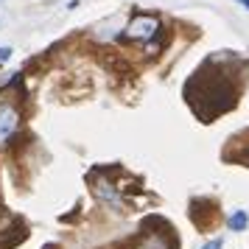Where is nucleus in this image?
<instances>
[{"instance_id": "1", "label": "nucleus", "mask_w": 249, "mask_h": 249, "mask_svg": "<svg viewBox=\"0 0 249 249\" xmlns=\"http://www.w3.org/2000/svg\"><path fill=\"white\" fill-rule=\"evenodd\" d=\"M157 31H160V23L154 20V17H148V14L135 17L132 23L126 25V36H129V39H143V42H148Z\"/></svg>"}, {"instance_id": "2", "label": "nucleus", "mask_w": 249, "mask_h": 249, "mask_svg": "<svg viewBox=\"0 0 249 249\" xmlns=\"http://www.w3.org/2000/svg\"><path fill=\"white\" fill-rule=\"evenodd\" d=\"M17 124H20L17 109H14L12 104H0V146L17 132Z\"/></svg>"}, {"instance_id": "3", "label": "nucleus", "mask_w": 249, "mask_h": 249, "mask_svg": "<svg viewBox=\"0 0 249 249\" xmlns=\"http://www.w3.org/2000/svg\"><path fill=\"white\" fill-rule=\"evenodd\" d=\"M95 196H98V199H107V202H112V204H118V207L124 204L121 193L115 191V188H112L107 179H98V182H95Z\"/></svg>"}, {"instance_id": "4", "label": "nucleus", "mask_w": 249, "mask_h": 249, "mask_svg": "<svg viewBox=\"0 0 249 249\" xmlns=\"http://www.w3.org/2000/svg\"><path fill=\"white\" fill-rule=\"evenodd\" d=\"M227 224H230V230H232V232H244V230H247V224H249L247 210H235V213L230 215V221H227Z\"/></svg>"}, {"instance_id": "5", "label": "nucleus", "mask_w": 249, "mask_h": 249, "mask_svg": "<svg viewBox=\"0 0 249 249\" xmlns=\"http://www.w3.org/2000/svg\"><path fill=\"white\" fill-rule=\"evenodd\" d=\"M140 249H165V238H160V235H151L143 241V247Z\"/></svg>"}, {"instance_id": "6", "label": "nucleus", "mask_w": 249, "mask_h": 249, "mask_svg": "<svg viewBox=\"0 0 249 249\" xmlns=\"http://www.w3.org/2000/svg\"><path fill=\"white\" fill-rule=\"evenodd\" d=\"M202 249H224V238H213V241H207Z\"/></svg>"}, {"instance_id": "7", "label": "nucleus", "mask_w": 249, "mask_h": 249, "mask_svg": "<svg viewBox=\"0 0 249 249\" xmlns=\"http://www.w3.org/2000/svg\"><path fill=\"white\" fill-rule=\"evenodd\" d=\"M6 59H12V48H0V62H6Z\"/></svg>"}, {"instance_id": "8", "label": "nucleus", "mask_w": 249, "mask_h": 249, "mask_svg": "<svg viewBox=\"0 0 249 249\" xmlns=\"http://www.w3.org/2000/svg\"><path fill=\"white\" fill-rule=\"evenodd\" d=\"M241 6H244V9H249V0H241Z\"/></svg>"}]
</instances>
